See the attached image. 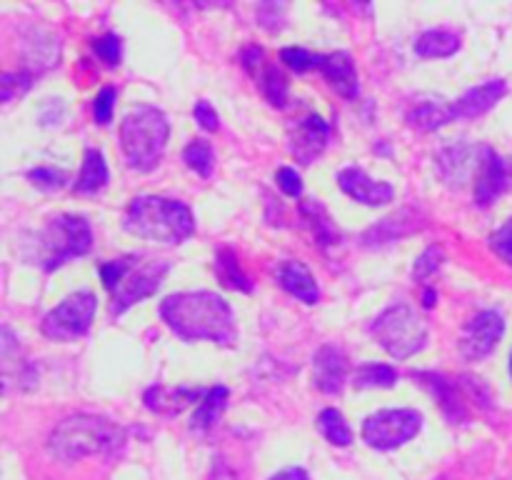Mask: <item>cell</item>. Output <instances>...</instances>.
Returning a JSON list of instances; mask_svg holds the SVG:
<instances>
[{
  "label": "cell",
  "instance_id": "obj_28",
  "mask_svg": "<svg viewBox=\"0 0 512 480\" xmlns=\"http://www.w3.org/2000/svg\"><path fill=\"white\" fill-rule=\"evenodd\" d=\"M440 168L450 185H463L470 173V148L468 145H453L440 153Z\"/></svg>",
  "mask_w": 512,
  "mask_h": 480
},
{
  "label": "cell",
  "instance_id": "obj_42",
  "mask_svg": "<svg viewBox=\"0 0 512 480\" xmlns=\"http://www.w3.org/2000/svg\"><path fill=\"white\" fill-rule=\"evenodd\" d=\"M435 305V290L428 288L425 290V308H433Z\"/></svg>",
  "mask_w": 512,
  "mask_h": 480
},
{
  "label": "cell",
  "instance_id": "obj_22",
  "mask_svg": "<svg viewBox=\"0 0 512 480\" xmlns=\"http://www.w3.org/2000/svg\"><path fill=\"white\" fill-rule=\"evenodd\" d=\"M228 395L230 393L225 385H215V388H210L208 393H205V398L200 400V408L195 410L193 420H190V430H193L195 435H205L215 423H218L220 413H223L225 405H228Z\"/></svg>",
  "mask_w": 512,
  "mask_h": 480
},
{
  "label": "cell",
  "instance_id": "obj_36",
  "mask_svg": "<svg viewBox=\"0 0 512 480\" xmlns=\"http://www.w3.org/2000/svg\"><path fill=\"white\" fill-rule=\"evenodd\" d=\"M93 50L105 65H118L120 63V55H123V43L115 33L103 35V38H95L93 40Z\"/></svg>",
  "mask_w": 512,
  "mask_h": 480
},
{
  "label": "cell",
  "instance_id": "obj_2",
  "mask_svg": "<svg viewBox=\"0 0 512 480\" xmlns=\"http://www.w3.org/2000/svg\"><path fill=\"white\" fill-rule=\"evenodd\" d=\"M123 228L138 238L163 245H178L195 233L193 210L175 198L138 195L125 210Z\"/></svg>",
  "mask_w": 512,
  "mask_h": 480
},
{
  "label": "cell",
  "instance_id": "obj_24",
  "mask_svg": "<svg viewBox=\"0 0 512 480\" xmlns=\"http://www.w3.org/2000/svg\"><path fill=\"white\" fill-rule=\"evenodd\" d=\"M215 273H218V283L240 290V293H253V280L243 273V268L238 263V255L230 248L218 250V255H215Z\"/></svg>",
  "mask_w": 512,
  "mask_h": 480
},
{
  "label": "cell",
  "instance_id": "obj_34",
  "mask_svg": "<svg viewBox=\"0 0 512 480\" xmlns=\"http://www.w3.org/2000/svg\"><path fill=\"white\" fill-rule=\"evenodd\" d=\"M445 263V253L438 248V245H430L418 260H415V268H413V278L415 280H425L428 275L438 273L440 265Z\"/></svg>",
  "mask_w": 512,
  "mask_h": 480
},
{
  "label": "cell",
  "instance_id": "obj_19",
  "mask_svg": "<svg viewBox=\"0 0 512 480\" xmlns=\"http://www.w3.org/2000/svg\"><path fill=\"white\" fill-rule=\"evenodd\" d=\"M413 378H418V383H423L425 388L435 395V400H438V405L443 408V413L448 415L450 423H465V420H468V410H465V403L463 398H460L458 388H455L445 375L413 373Z\"/></svg>",
  "mask_w": 512,
  "mask_h": 480
},
{
  "label": "cell",
  "instance_id": "obj_18",
  "mask_svg": "<svg viewBox=\"0 0 512 480\" xmlns=\"http://www.w3.org/2000/svg\"><path fill=\"white\" fill-rule=\"evenodd\" d=\"M320 73L325 75L330 85L335 88V93H340L343 98L355 100L358 98V70H355L353 58L348 53H330V55H320Z\"/></svg>",
  "mask_w": 512,
  "mask_h": 480
},
{
  "label": "cell",
  "instance_id": "obj_38",
  "mask_svg": "<svg viewBox=\"0 0 512 480\" xmlns=\"http://www.w3.org/2000/svg\"><path fill=\"white\" fill-rule=\"evenodd\" d=\"M490 248H493V253L498 255L500 260L512 265V218L503 225V228L495 230V233L490 235Z\"/></svg>",
  "mask_w": 512,
  "mask_h": 480
},
{
  "label": "cell",
  "instance_id": "obj_5",
  "mask_svg": "<svg viewBox=\"0 0 512 480\" xmlns=\"http://www.w3.org/2000/svg\"><path fill=\"white\" fill-rule=\"evenodd\" d=\"M168 138V115L155 105H138L120 120V150L130 168L138 173H150L163 160Z\"/></svg>",
  "mask_w": 512,
  "mask_h": 480
},
{
  "label": "cell",
  "instance_id": "obj_10",
  "mask_svg": "<svg viewBox=\"0 0 512 480\" xmlns=\"http://www.w3.org/2000/svg\"><path fill=\"white\" fill-rule=\"evenodd\" d=\"M505 335V318L498 310H483V313L475 315L473 320H468V325L463 328L458 340L460 355L470 363H478L485 360L495 350V345L500 343V338Z\"/></svg>",
  "mask_w": 512,
  "mask_h": 480
},
{
  "label": "cell",
  "instance_id": "obj_3",
  "mask_svg": "<svg viewBox=\"0 0 512 480\" xmlns=\"http://www.w3.org/2000/svg\"><path fill=\"white\" fill-rule=\"evenodd\" d=\"M98 273L110 293V313L123 315L135 303L158 293L168 273V263L145 255H123L100 263Z\"/></svg>",
  "mask_w": 512,
  "mask_h": 480
},
{
  "label": "cell",
  "instance_id": "obj_13",
  "mask_svg": "<svg viewBox=\"0 0 512 480\" xmlns=\"http://www.w3.org/2000/svg\"><path fill=\"white\" fill-rule=\"evenodd\" d=\"M338 185L343 188L345 195H350L358 203L378 208V205H388L395 198V188L385 180H373L363 168L350 165L338 173Z\"/></svg>",
  "mask_w": 512,
  "mask_h": 480
},
{
  "label": "cell",
  "instance_id": "obj_26",
  "mask_svg": "<svg viewBox=\"0 0 512 480\" xmlns=\"http://www.w3.org/2000/svg\"><path fill=\"white\" fill-rule=\"evenodd\" d=\"M405 215L408 213H398V215H390V218L380 220L375 228H370L368 233H365V245H383V243H390V240H398L403 238V235L413 233V230H418V220H405Z\"/></svg>",
  "mask_w": 512,
  "mask_h": 480
},
{
  "label": "cell",
  "instance_id": "obj_9",
  "mask_svg": "<svg viewBox=\"0 0 512 480\" xmlns=\"http://www.w3.org/2000/svg\"><path fill=\"white\" fill-rule=\"evenodd\" d=\"M98 310V298L93 293H73L60 300L43 318V333L50 340H78L90 330Z\"/></svg>",
  "mask_w": 512,
  "mask_h": 480
},
{
  "label": "cell",
  "instance_id": "obj_1",
  "mask_svg": "<svg viewBox=\"0 0 512 480\" xmlns=\"http://www.w3.org/2000/svg\"><path fill=\"white\" fill-rule=\"evenodd\" d=\"M158 315L180 340L188 343L210 340L218 345H233L238 338L233 308L228 300L210 290L168 295L160 303Z\"/></svg>",
  "mask_w": 512,
  "mask_h": 480
},
{
  "label": "cell",
  "instance_id": "obj_25",
  "mask_svg": "<svg viewBox=\"0 0 512 480\" xmlns=\"http://www.w3.org/2000/svg\"><path fill=\"white\" fill-rule=\"evenodd\" d=\"M408 123L413 128L423 130V133H430V130H438L443 125L453 123V110L445 103H435V100H425V103L415 105L408 113Z\"/></svg>",
  "mask_w": 512,
  "mask_h": 480
},
{
  "label": "cell",
  "instance_id": "obj_23",
  "mask_svg": "<svg viewBox=\"0 0 512 480\" xmlns=\"http://www.w3.org/2000/svg\"><path fill=\"white\" fill-rule=\"evenodd\" d=\"M460 50V35L450 33V30H425L418 40H415V53L420 58H450Z\"/></svg>",
  "mask_w": 512,
  "mask_h": 480
},
{
  "label": "cell",
  "instance_id": "obj_4",
  "mask_svg": "<svg viewBox=\"0 0 512 480\" xmlns=\"http://www.w3.org/2000/svg\"><path fill=\"white\" fill-rule=\"evenodd\" d=\"M125 445V430L100 415H70L55 425L48 448L60 460H83L88 455L118 453Z\"/></svg>",
  "mask_w": 512,
  "mask_h": 480
},
{
  "label": "cell",
  "instance_id": "obj_31",
  "mask_svg": "<svg viewBox=\"0 0 512 480\" xmlns=\"http://www.w3.org/2000/svg\"><path fill=\"white\" fill-rule=\"evenodd\" d=\"M303 215L308 218L310 228H313V235L315 240H318L320 245H330V243H338L340 235L338 230H335L333 220L325 215L323 205H318L315 200H308V203H303Z\"/></svg>",
  "mask_w": 512,
  "mask_h": 480
},
{
  "label": "cell",
  "instance_id": "obj_29",
  "mask_svg": "<svg viewBox=\"0 0 512 480\" xmlns=\"http://www.w3.org/2000/svg\"><path fill=\"white\" fill-rule=\"evenodd\" d=\"M398 383V370L385 363H365L355 370V388H393Z\"/></svg>",
  "mask_w": 512,
  "mask_h": 480
},
{
  "label": "cell",
  "instance_id": "obj_8",
  "mask_svg": "<svg viewBox=\"0 0 512 480\" xmlns=\"http://www.w3.org/2000/svg\"><path fill=\"white\" fill-rule=\"evenodd\" d=\"M420 430H423V415L418 410H378L363 423V440L375 450H393L410 443Z\"/></svg>",
  "mask_w": 512,
  "mask_h": 480
},
{
  "label": "cell",
  "instance_id": "obj_37",
  "mask_svg": "<svg viewBox=\"0 0 512 480\" xmlns=\"http://www.w3.org/2000/svg\"><path fill=\"white\" fill-rule=\"evenodd\" d=\"M30 73H5L3 78H0V93H3V103H10V100H15L18 95H23L25 90L30 88Z\"/></svg>",
  "mask_w": 512,
  "mask_h": 480
},
{
  "label": "cell",
  "instance_id": "obj_12",
  "mask_svg": "<svg viewBox=\"0 0 512 480\" xmlns=\"http://www.w3.org/2000/svg\"><path fill=\"white\" fill-rule=\"evenodd\" d=\"M508 188V165L490 145L478 148V183H475V205L488 208Z\"/></svg>",
  "mask_w": 512,
  "mask_h": 480
},
{
  "label": "cell",
  "instance_id": "obj_15",
  "mask_svg": "<svg viewBox=\"0 0 512 480\" xmlns=\"http://www.w3.org/2000/svg\"><path fill=\"white\" fill-rule=\"evenodd\" d=\"M243 65L258 78V85L260 90H263L265 98H268L275 108H283L285 100H288V80L280 73L278 65L265 63V53L260 48L245 50Z\"/></svg>",
  "mask_w": 512,
  "mask_h": 480
},
{
  "label": "cell",
  "instance_id": "obj_32",
  "mask_svg": "<svg viewBox=\"0 0 512 480\" xmlns=\"http://www.w3.org/2000/svg\"><path fill=\"white\" fill-rule=\"evenodd\" d=\"M280 58L295 73H310V70H318L320 65V55L308 53L305 48H283Z\"/></svg>",
  "mask_w": 512,
  "mask_h": 480
},
{
  "label": "cell",
  "instance_id": "obj_30",
  "mask_svg": "<svg viewBox=\"0 0 512 480\" xmlns=\"http://www.w3.org/2000/svg\"><path fill=\"white\" fill-rule=\"evenodd\" d=\"M183 160L195 175H200V178H210V175H213L215 150H213V145H210L205 138L193 140V143H190L188 148L183 150Z\"/></svg>",
  "mask_w": 512,
  "mask_h": 480
},
{
  "label": "cell",
  "instance_id": "obj_33",
  "mask_svg": "<svg viewBox=\"0 0 512 480\" xmlns=\"http://www.w3.org/2000/svg\"><path fill=\"white\" fill-rule=\"evenodd\" d=\"M28 180L35 185V188L53 193V190H60L65 185V173H63V170H58V168H48V165H40V168L30 170Z\"/></svg>",
  "mask_w": 512,
  "mask_h": 480
},
{
  "label": "cell",
  "instance_id": "obj_16",
  "mask_svg": "<svg viewBox=\"0 0 512 480\" xmlns=\"http://www.w3.org/2000/svg\"><path fill=\"white\" fill-rule=\"evenodd\" d=\"M505 93H508V85H505L503 78H493L483 85H475V88H470L468 93L460 95L455 103H450L453 120H470L488 113V110L493 108Z\"/></svg>",
  "mask_w": 512,
  "mask_h": 480
},
{
  "label": "cell",
  "instance_id": "obj_6",
  "mask_svg": "<svg viewBox=\"0 0 512 480\" xmlns=\"http://www.w3.org/2000/svg\"><path fill=\"white\" fill-rule=\"evenodd\" d=\"M93 248V230L83 215H58L50 220L38 238L30 240L28 258L45 273H53L68 260L80 258Z\"/></svg>",
  "mask_w": 512,
  "mask_h": 480
},
{
  "label": "cell",
  "instance_id": "obj_17",
  "mask_svg": "<svg viewBox=\"0 0 512 480\" xmlns=\"http://www.w3.org/2000/svg\"><path fill=\"white\" fill-rule=\"evenodd\" d=\"M275 280L280 283V288L288 290L293 298L303 300V303L315 305L320 300L318 283H315L308 265H303L300 260H283V263L275 268Z\"/></svg>",
  "mask_w": 512,
  "mask_h": 480
},
{
  "label": "cell",
  "instance_id": "obj_27",
  "mask_svg": "<svg viewBox=\"0 0 512 480\" xmlns=\"http://www.w3.org/2000/svg\"><path fill=\"white\" fill-rule=\"evenodd\" d=\"M318 428L330 445L348 448L353 443V430H350L348 420H345V415L338 408H325L318 415Z\"/></svg>",
  "mask_w": 512,
  "mask_h": 480
},
{
  "label": "cell",
  "instance_id": "obj_20",
  "mask_svg": "<svg viewBox=\"0 0 512 480\" xmlns=\"http://www.w3.org/2000/svg\"><path fill=\"white\" fill-rule=\"evenodd\" d=\"M198 398H205V393L193 388H165V385H153V388L145 390V405L158 415H178L180 410H185Z\"/></svg>",
  "mask_w": 512,
  "mask_h": 480
},
{
  "label": "cell",
  "instance_id": "obj_21",
  "mask_svg": "<svg viewBox=\"0 0 512 480\" xmlns=\"http://www.w3.org/2000/svg\"><path fill=\"white\" fill-rule=\"evenodd\" d=\"M108 163H105V155L100 150L88 148L85 150L83 168H80L78 180H75L73 190L80 195H95L108 185Z\"/></svg>",
  "mask_w": 512,
  "mask_h": 480
},
{
  "label": "cell",
  "instance_id": "obj_43",
  "mask_svg": "<svg viewBox=\"0 0 512 480\" xmlns=\"http://www.w3.org/2000/svg\"><path fill=\"white\" fill-rule=\"evenodd\" d=\"M510 373H512V358H510Z\"/></svg>",
  "mask_w": 512,
  "mask_h": 480
},
{
  "label": "cell",
  "instance_id": "obj_39",
  "mask_svg": "<svg viewBox=\"0 0 512 480\" xmlns=\"http://www.w3.org/2000/svg\"><path fill=\"white\" fill-rule=\"evenodd\" d=\"M275 180H278V188L283 190L288 198H300V195H303V178H300L295 168H280L278 173H275Z\"/></svg>",
  "mask_w": 512,
  "mask_h": 480
},
{
  "label": "cell",
  "instance_id": "obj_11",
  "mask_svg": "<svg viewBox=\"0 0 512 480\" xmlns=\"http://www.w3.org/2000/svg\"><path fill=\"white\" fill-rule=\"evenodd\" d=\"M288 140H290V153L295 155L298 163L303 165L315 163V160L325 153V148H328V140H330L328 120L320 118V115L315 113L293 120L288 130Z\"/></svg>",
  "mask_w": 512,
  "mask_h": 480
},
{
  "label": "cell",
  "instance_id": "obj_7",
  "mask_svg": "<svg viewBox=\"0 0 512 480\" xmlns=\"http://www.w3.org/2000/svg\"><path fill=\"white\" fill-rule=\"evenodd\" d=\"M370 335L383 345L395 360L420 353L428 343V323L408 303H395L370 323Z\"/></svg>",
  "mask_w": 512,
  "mask_h": 480
},
{
  "label": "cell",
  "instance_id": "obj_41",
  "mask_svg": "<svg viewBox=\"0 0 512 480\" xmlns=\"http://www.w3.org/2000/svg\"><path fill=\"white\" fill-rule=\"evenodd\" d=\"M270 480H310V475L303 468H285L280 473H275Z\"/></svg>",
  "mask_w": 512,
  "mask_h": 480
},
{
  "label": "cell",
  "instance_id": "obj_14",
  "mask_svg": "<svg viewBox=\"0 0 512 480\" xmlns=\"http://www.w3.org/2000/svg\"><path fill=\"white\" fill-rule=\"evenodd\" d=\"M350 360L348 353L338 345L328 343L323 348L315 350L313 355V380L315 388L323 390L328 395H338L343 390L345 380H348Z\"/></svg>",
  "mask_w": 512,
  "mask_h": 480
},
{
  "label": "cell",
  "instance_id": "obj_40",
  "mask_svg": "<svg viewBox=\"0 0 512 480\" xmlns=\"http://www.w3.org/2000/svg\"><path fill=\"white\" fill-rule=\"evenodd\" d=\"M193 113H195V120H198L200 128H205L208 133H215V130L220 128V118H218V113H215L213 105H210V100H198Z\"/></svg>",
  "mask_w": 512,
  "mask_h": 480
},
{
  "label": "cell",
  "instance_id": "obj_35",
  "mask_svg": "<svg viewBox=\"0 0 512 480\" xmlns=\"http://www.w3.org/2000/svg\"><path fill=\"white\" fill-rule=\"evenodd\" d=\"M115 98H118V90L113 85H105L93 100V118L98 125H108L113 120V108H115Z\"/></svg>",
  "mask_w": 512,
  "mask_h": 480
}]
</instances>
